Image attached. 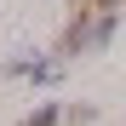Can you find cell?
Wrapping results in <instances>:
<instances>
[{
  "label": "cell",
  "instance_id": "obj_1",
  "mask_svg": "<svg viewBox=\"0 0 126 126\" xmlns=\"http://www.w3.org/2000/svg\"><path fill=\"white\" fill-rule=\"evenodd\" d=\"M115 23H120V6H115V12H97V17H69V29H63L57 52H63V57L103 52V46H109V34H115Z\"/></svg>",
  "mask_w": 126,
  "mask_h": 126
},
{
  "label": "cell",
  "instance_id": "obj_4",
  "mask_svg": "<svg viewBox=\"0 0 126 126\" xmlns=\"http://www.w3.org/2000/svg\"><path fill=\"white\" fill-rule=\"evenodd\" d=\"M97 12H115V0H69V17H97Z\"/></svg>",
  "mask_w": 126,
  "mask_h": 126
},
{
  "label": "cell",
  "instance_id": "obj_3",
  "mask_svg": "<svg viewBox=\"0 0 126 126\" xmlns=\"http://www.w3.org/2000/svg\"><path fill=\"white\" fill-rule=\"evenodd\" d=\"M17 126H63V109H57V103H40V109H29Z\"/></svg>",
  "mask_w": 126,
  "mask_h": 126
},
{
  "label": "cell",
  "instance_id": "obj_5",
  "mask_svg": "<svg viewBox=\"0 0 126 126\" xmlns=\"http://www.w3.org/2000/svg\"><path fill=\"white\" fill-rule=\"evenodd\" d=\"M63 126H92V109H69V115H63Z\"/></svg>",
  "mask_w": 126,
  "mask_h": 126
},
{
  "label": "cell",
  "instance_id": "obj_2",
  "mask_svg": "<svg viewBox=\"0 0 126 126\" xmlns=\"http://www.w3.org/2000/svg\"><path fill=\"white\" fill-rule=\"evenodd\" d=\"M57 69H63L57 57H12L6 63V75H17V80H57Z\"/></svg>",
  "mask_w": 126,
  "mask_h": 126
}]
</instances>
